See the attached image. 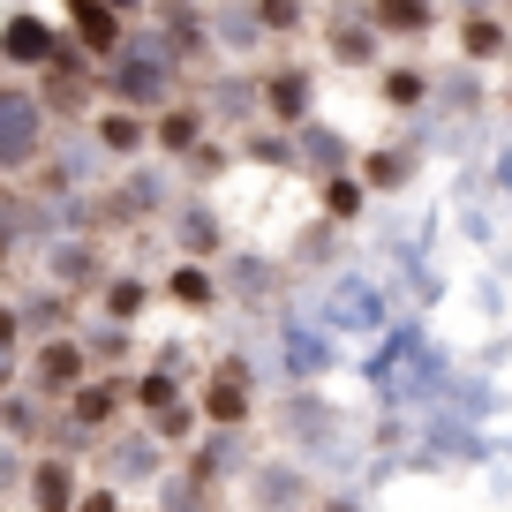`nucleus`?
Returning a JSON list of instances; mask_svg holds the SVG:
<instances>
[{
	"mask_svg": "<svg viewBox=\"0 0 512 512\" xmlns=\"http://www.w3.org/2000/svg\"><path fill=\"white\" fill-rule=\"evenodd\" d=\"M113 98H136V106L166 98V53L159 46H128L121 61H113Z\"/></svg>",
	"mask_w": 512,
	"mask_h": 512,
	"instance_id": "1",
	"label": "nucleus"
},
{
	"mask_svg": "<svg viewBox=\"0 0 512 512\" xmlns=\"http://www.w3.org/2000/svg\"><path fill=\"white\" fill-rule=\"evenodd\" d=\"M211 415H219V422H241V415H249V400H241V377H234V369L211 384Z\"/></svg>",
	"mask_w": 512,
	"mask_h": 512,
	"instance_id": "6",
	"label": "nucleus"
},
{
	"mask_svg": "<svg viewBox=\"0 0 512 512\" xmlns=\"http://www.w3.org/2000/svg\"><path fill=\"white\" fill-rule=\"evenodd\" d=\"M76 31H83V46L113 53V16H106V8H98V0H76Z\"/></svg>",
	"mask_w": 512,
	"mask_h": 512,
	"instance_id": "5",
	"label": "nucleus"
},
{
	"mask_svg": "<svg viewBox=\"0 0 512 512\" xmlns=\"http://www.w3.org/2000/svg\"><path fill=\"white\" fill-rule=\"evenodd\" d=\"M113 400H121L113 384H83V392H76V422H106V415H113Z\"/></svg>",
	"mask_w": 512,
	"mask_h": 512,
	"instance_id": "9",
	"label": "nucleus"
},
{
	"mask_svg": "<svg viewBox=\"0 0 512 512\" xmlns=\"http://www.w3.org/2000/svg\"><path fill=\"white\" fill-rule=\"evenodd\" d=\"M31 497H38V512H68V497H76V475H68V460H46L31 475Z\"/></svg>",
	"mask_w": 512,
	"mask_h": 512,
	"instance_id": "4",
	"label": "nucleus"
},
{
	"mask_svg": "<svg viewBox=\"0 0 512 512\" xmlns=\"http://www.w3.org/2000/svg\"><path fill=\"white\" fill-rule=\"evenodd\" d=\"M76 512H113V497H106V490H91V497H83Z\"/></svg>",
	"mask_w": 512,
	"mask_h": 512,
	"instance_id": "13",
	"label": "nucleus"
},
{
	"mask_svg": "<svg viewBox=\"0 0 512 512\" xmlns=\"http://www.w3.org/2000/svg\"><path fill=\"white\" fill-rule=\"evenodd\" d=\"M377 16H384V31H422V23H430V0H384Z\"/></svg>",
	"mask_w": 512,
	"mask_h": 512,
	"instance_id": "7",
	"label": "nucleus"
},
{
	"mask_svg": "<svg viewBox=\"0 0 512 512\" xmlns=\"http://www.w3.org/2000/svg\"><path fill=\"white\" fill-rule=\"evenodd\" d=\"M113 8H128V0H113Z\"/></svg>",
	"mask_w": 512,
	"mask_h": 512,
	"instance_id": "14",
	"label": "nucleus"
},
{
	"mask_svg": "<svg viewBox=\"0 0 512 512\" xmlns=\"http://www.w3.org/2000/svg\"><path fill=\"white\" fill-rule=\"evenodd\" d=\"M16 475H23V467H16V452L0 445V490H8V482H16Z\"/></svg>",
	"mask_w": 512,
	"mask_h": 512,
	"instance_id": "12",
	"label": "nucleus"
},
{
	"mask_svg": "<svg viewBox=\"0 0 512 512\" xmlns=\"http://www.w3.org/2000/svg\"><path fill=\"white\" fill-rule=\"evenodd\" d=\"M0 46H8V61H53V31H46L38 16H16Z\"/></svg>",
	"mask_w": 512,
	"mask_h": 512,
	"instance_id": "3",
	"label": "nucleus"
},
{
	"mask_svg": "<svg viewBox=\"0 0 512 512\" xmlns=\"http://www.w3.org/2000/svg\"><path fill=\"white\" fill-rule=\"evenodd\" d=\"M8 362H16V317H0V377H8Z\"/></svg>",
	"mask_w": 512,
	"mask_h": 512,
	"instance_id": "11",
	"label": "nucleus"
},
{
	"mask_svg": "<svg viewBox=\"0 0 512 512\" xmlns=\"http://www.w3.org/2000/svg\"><path fill=\"white\" fill-rule=\"evenodd\" d=\"M31 151H38V98L0 91V166H23Z\"/></svg>",
	"mask_w": 512,
	"mask_h": 512,
	"instance_id": "2",
	"label": "nucleus"
},
{
	"mask_svg": "<svg viewBox=\"0 0 512 512\" xmlns=\"http://www.w3.org/2000/svg\"><path fill=\"white\" fill-rule=\"evenodd\" d=\"M113 475H121V482L151 475V452H144V445H121V460H113Z\"/></svg>",
	"mask_w": 512,
	"mask_h": 512,
	"instance_id": "10",
	"label": "nucleus"
},
{
	"mask_svg": "<svg viewBox=\"0 0 512 512\" xmlns=\"http://www.w3.org/2000/svg\"><path fill=\"white\" fill-rule=\"evenodd\" d=\"M38 384H46V392L53 384H76V347H46L38 354Z\"/></svg>",
	"mask_w": 512,
	"mask_h": 512,
	"instance_id": "8",
	"label": "nucleus"
}]
</instances>
